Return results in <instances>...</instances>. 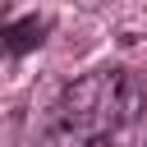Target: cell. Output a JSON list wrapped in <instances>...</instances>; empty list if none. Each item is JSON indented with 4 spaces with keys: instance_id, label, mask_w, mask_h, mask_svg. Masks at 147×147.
<instances>
[{
    "instance_id": "3957f363",
    "label": "cell",
    "mask_w": 147,
    "mask_h": 147,
    "mask_svg": "<svg viewBox=\"0 0 147 147\" xmlns=\"http://www.w3.org/2000/svg\"><path fill=\"white\" fill-rule=\"evenodd\" d=\"M83 147H119V142H115V138H87Z\"/></svg>"
},
{
    "instance_id": "6da1fadb",
    "label": "cell",
    "mask_w": 147,
    "mask_h": 147,
    "mask_svg": "<svg viewBox=\"0 0 147 147\" xmlns=\"http://www.w3.org/2000/svg\"><path fill=\"white\" fill-rule=\"evenodd\" d=\"M147 110V87L133 69L106 64L83 78H74L55 96V129L60 133H87V138H110L115 129L138 124Z\"/></svg>"
},
{
    "instance_id": "7a4b0ae2",
    "label": "cell",
    "mask_w": 147,
    "mask_h": 147,
    "mask_svg": "<svg viewBox=\"0 0 147 147\" xmlns=\"http://www.w3.org/2000/svg\"><path fill=\"white\" fill-rule=\"evenodd\" d=\"M55 28V18L51 14H28V18H18V23H0V55L9 60V55H28V51H37L41 41H46V32Z\"/></svg>"
}]
</instances>
